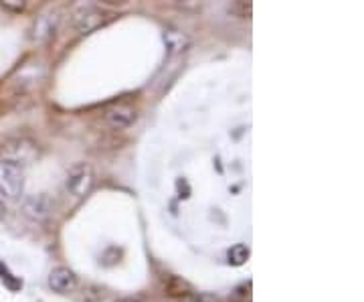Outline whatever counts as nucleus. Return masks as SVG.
I'll use <instances>...</instances> for the list:
<instances>
[{
    "label": "nucleus",
    "instance_id": "f03ea898",
    "mask_svg": "<svg viewBox=\"0 0 364 302\" xmlns=\"http://www.w3.org/2000/svg\"><path fill=\"white\" fill-rule=\"evenodd\" d=\"M95 187V171L90 162H77L73 165L65 175V191L69 197L75 201L90 197Z\"/></svg>",
    "mask_w": 364,
    "mask_h": 302
},
{
    "label": "nucleus",
    "instance_id": "2eb2a0df",
    "mask_svg": "<svg viewBox=\"0 0 364 302\" xmlns=\"http://www.w3.org/2000/svg\"><path fill=\"white\" fill-rule=\"evenodd\" d=\"M114 302H144L142 298H138V296H124V298H117Z\"/></svg>",
    "mask_w": 364,
    "mask_h": 302
},
{
    "label": "nucleus",
    "instance_id": "9d476101",
    "mask_svg": "<svg viewBox=\"0 0 364 302\" xmlns=\"http://www.w3.org/2000/svg\"><path fill=\"white\" fill-rule=\"evenodd\" d=\"M231 13L241 21H249L253 14V0H233L231 4Z\"/></svg>",
    "mask_w": 364,
    "mask_h": 302
},
{
    "label": "nucleus",
    "instance_id": "f257e3e1",
    "mask_svg": "<svg viewBox=\"0 0 364 302\" xmlns=\"http://www.w3.org/2000/svg\"><path fill=\"white\" fill-rule=\"evenodd\" d=\"M25 193V167L0 157V195L9 201H16Z\"/></svg>",
    "mask_w": 364,
    "mask_h": 302
},
{
    "label": "nucleus",
    "instance_id": "1a4fd4ad",
    "mask_svg": "<svg viewBox=\"0 0 364 302\" xmlns=\"http://www.w3.org/2000/svg\"><path fill=\"white\" fill-rule=\"evenodd\" d=\"M162 39H164V45H166V49H168L170 55H176V53H182L186 47H188V37L178 31V28H164V33H162Z\"/></svg>",
    "mask_w": 364,
    "mask_h": 302
},
{
    "label": "nucleus",
    "instance_id": "0eeeda50",
    "mask_svg": "<svg viewBox=\"0 0 364 302\" xmlns=\"http://www.w3.org/2000/svg\"><path fill=\"white\" fill-rule=\"evenodd\" d=\"M49 286L57 294H71L77 288V276L71 268L59 266L49 274Z\"/></svg>",
    "mask_w": 364,
    "mask_h": 302
},
{
    "label": "nucleus",
    "instance_id": "ddd939ff",
    "mask_svg": "<svg viewBox=\"0 0 364 302\" xmlns=\"http://www.w3.org/2000/svg\"><path fill=\"white\" fill-rule=\"evenodd\" d=\"M0 6L11 14H21L26 11V0H0Z\"/></svg>",
    "mask_w": 364,
    "mask_h": 302
},
{
    "label": "nucleus",
    "instance_id": "39448f33",
    "mask_svg": "<svg viewBox=\"0 0 364 302\" xmlns=\"http://www.w3.org/2000/svg\"><path fill=\"white\" fill-rule=\"evenodd\" d=\"M0 157L14 160L21 167H26V165H33L41 157V150L39 145L31 138H14L0 148Z\"/></svg>",
    "mask_w": 364,
    "mask_h": 302
},
{
    "label": "nucleus",
    "instance_id": "dca6fc26",
    "mask_svg": "<svg viewBox=\"0 0 364 302\" xmlns=\"http://www.w3.org/2000/svg\"><path fill=\"white\" fill-rule=\"evenodd\" d=\"M4 215H6V207H4V205H2V203H0V219H2V217H4Z\"/></svg>",
    "mask_w": 364,
    "mask_h": 302
},
{
    "label": "nucleus",
    "instance_id": "9b49d317",
    "mask_svg": "<svg viewBox=\"0 0 364 302\" xmlns=\"http://www.w3.org/2000/svg\"><path fill=\"white\" fill-rule=\"evenodd\" d=\"M227 258H229V264H233V266H241V264L247 262L249 248L245 246V244H237V246H233V248L229 250Z\"/></svg>",
    "mask_w": 364,
    "mask_h": 302
},
{
    "label": "nucleus",
    "instance_id": "4468645a",
    "mask_svg": "<svg viewBox=\"0 0 364 302\" xmlns=\"http://www.w3.org/2000/svg\"><path fill=\"white\" fill-rule=\"evenodd\" d=\"M174 4L184 13H198L205 6V0H174Z\"/></svg>",
    "mask_w": 364,
    "mask_h": 302
},
{
    "label": "nucleus",
    "instance_id": "423d86ee",
    "mask_svg": "<svg viewBox=\"0 0 364 302\" xmlns=\"http://www.w3.org/2000/svg\"><path fill=\"white\" fill-rule=\"evenodd\" d=\"M136 118H138L136 108L132 104H126V102L109 105L104 112V122L112 130H126L136 122Z\"/></svg>",
    "mask_w": 364,
    "mask_h": 302
},
{
    "label": "nucleus",
    "instance_id": "7ed1b4c3",
    "mask_svg": "<svg viewBox=\"0 0 364 302\" xmlns=\"http://www.w3.org/2000/svg\"><path fill=\"white\" fill-rule=\"evenodd\" d=\"M112 19H114V14L102 9V6H97V4H83V6H79V9L73 11L71 23H73V28L77 31L79 35H90L93 31L107 25Z\"/></svg>",
    "mask_w": 364,
    "mask_h": 302
},
{
    "label": "nucleus",
    "instance_id": "6e6552de",
    "mask_svg": "<svg viewBox=\"0 0 364 302\" xmlns=\"http://www.w3.org/2000/svg\"><path fill=\"white\" fill-rule=\"evenodd\" d=\"M53 201L45 193L43 195H31L23 201V213L33 222H43L51 215Z\"/></svg>",
    "mask_w": 364,
    "mask_h": 302
},
{
    "label": "nucleus",
    "instance_id": "f8f14e48",
    "mask_svg": "<svg viewBox=\"0 0 364 302\" xmlns=\"http://www.w3.org/2000/svg\"><path fill=\"white\" fill-rule=\"evenodd\" d=\"M174 302H223L219 296L208 294V292H193V294H184Z\"/></svg>",
    "mask_w": 364,
    "mask_h": 302
},
{
    "label": "nucleus",
    "instance_id": "20e7f679",
    "mask_svg": "<svg viewBox=\"0 0 364 302\" xmlns=\"http://www.w3.org/2000/svg\"><path fill=\"white\" fill-rule=\"evenodd\" d=\"M59 25H61V9L51 6V9L43 11L35 16L33 25L28 28V41L35 45L49 43L55 37V33L59 31Z\"/></svg>",
    "mask_w": 364,
    "mask_h": 302
}]
</instances>
